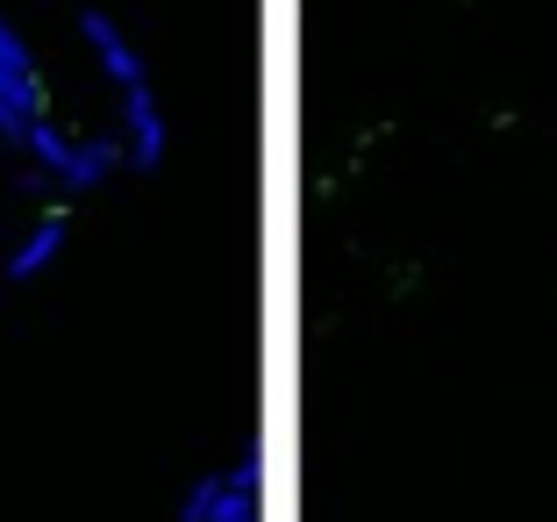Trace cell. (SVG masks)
<instances>
[{"instance_id":"1","label":"cell","mask_w":557,"mask_h":522,"mask_svg":"<svg viewBox=\"0 0 557 522\" xmlns=\"http://www.w3.org/2000/svg\"><path fill=\"white\" fill-rule=\"evenodd\" d=\"M79 29H86V44H94L100 72H108V80H115L122 94H129V86H150V80H144V58H136V44H129V36H122L108 15H100V8H86V15H79Z\"/></svg>"},{"instance_id":"2","label":"cell","mask_w":557,"mask_h":522,"mask_svg":"<svg viewBox=\"0 0 557 522\" xmlns=\"http://www.w3.org/2000/svg\"><path fill=\"white\" fill-rule=\"evenodd\" d=\"M122 122H129V165H136V172H158V165H164L158 94H150V86H129V94H122Z\"/></svg>"},{"instance_id":"3","label":"cell","mask_w":557,"mask_h":522,"mask_svg":"<svg viewBox=\"0 0 557 522\" xmlns=\"http://www.w3.org/2000/svg\"><path fill=\"white\" fill-rule=\"evenodd\" d=\"M65 236H72V222H65V215H44V222H36L29 236L15 244V258H8V279H15V287L44 279V272H50V258L65 251Z\"/></svg>"},{"instance_id":"4","label":"cell","mask_w":557,"mask_h":522,"mask_svg":"<svg viewBox=\"0 0 557 522\" xmlns=\"http://www.w3.org/2000/svg\"><path fill=\"white\" fill-rule=\"evenodd\" d=\"M115 158H122V150L108 144V136H79L72 158H65V172H58V186H65V194H94V186L115 172Z\"/></svg>"},{"instance_id":"5","label":"cell","mask_w":557,"mask_h":522,"mask_svg":"<svg viewBox=\"0 0 557 522\" xmlns=\"http://www.w3.org/2000/svg\"><path fill=\"white\" fill-rule=\"evenodd\" d=\"M22 144L36 150V172H44V180H58V172H65V158H72V136L58 130V122H36Z\"/></svg>"}]
</instances>
